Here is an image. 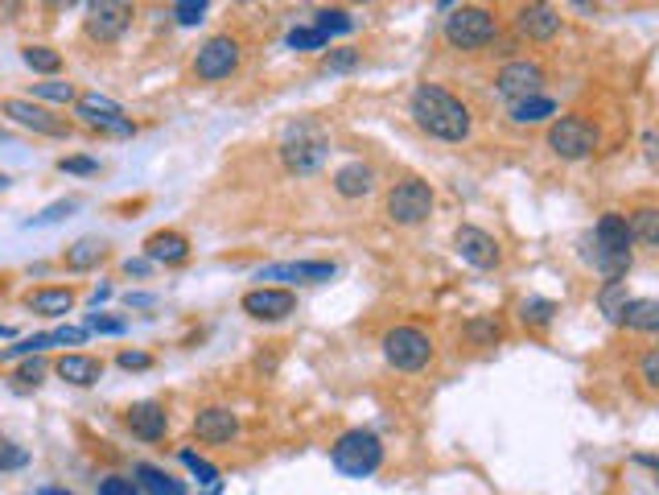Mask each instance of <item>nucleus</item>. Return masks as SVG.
<instances>
[{
	"instance_id": "8",
	"label": "nucleus",
	"mask_w": 659,
	"mask_h": 495,
	"mask_svg": "<svg viewBox=\"0 0 659 495\" xmlns=\"http://www.w3.org/2000/svg\"><path fill=\"white\" fill-rule=\"evenodd\" d=\"M75 116L79 124L95 128V132H108V137H132L136 124L124 116V108L116 99L99 95V91H87V95H75Z\"/></svg>"
},
{
	"instance_id": "12",
	"label": "nucleus",
	"mask_w": 659,
	"mask_h": 495,
	"mask_svg": "<svg viewBox=\"0 0 659 495\" xmlns=\"http://www.w3.org/2000/svg\"><path fill=\"white\" fill-rule=\"evenodd\" d=\"M132 17H136L132 5H120V0H99V5H91V13H87V38L112 46V42H120L128 33Z\"/></svg>"
},
{
	"instance_id": "44",
	"label": "nucleus",
	"mask_w": 659,
	"mask_h": 495,
	"mask_svg": "<svg viewBox=\"0 0 659 495\" xmlns=\"http://www.w3.org/2000/svg\"><path fill=\"white\" fill-rule=\"evenodd\" d=\"M42 376H46V363L38 359V355H29L21 368H17V376L13 380H21V384H42Z\"/></svg>"
},
{
	"instance_id": "14",
	"label": "nucleus",
	"mask_w": 659,
	"mask_h": 495,
	"mask_svg": "<svg viewBox=\"0 0 659 495\" xmlns=\"http://www.w3.org/2000/svg\"><path fill=\"white\" fill-rule=\"evenodd\" d=\"M244 314H252L256 322H281L297 310V297L293 289H276V285H260V289H248L244 293Z\"/></svg>"
},
{
	"instance_id": "7",
	"label": "nucleus",
	"mask_w": 659,
	"mask_h": 495,
	"mask_svg": "<svg viewBox=\"0 0 659 495\" xmlns=\"http://www.w3.org/2000/svg\"><path fill=\"white\" fill-rule=\"evenodd\" d=\"M548 149L565 161H581L598 149V124H589L585 116H557L548 124Z\"/></svg>"
},
{
	"instance_id": "36",
	"label": "nucleus",
	"mask_w": 659,
	"mask_h": 495,
	"mask_svg": "<svg viewBox=\"0 0 659 495\" xmlns=\"http://www.w3.org/2000/svg\"><path fill=\"white\" fill-rule=\"evenodd\" d=\"M79 211V198H62V203H50L42 215H33L25 227H50V223H62L66 215H75Z\"/></svg>"
},
{
	"instance_id": "40",
	"label": "nucleus",
	"mask_w": 659,
	"mask_h": 495,
	"mask_svg": "<svg viewBox=\"0 0 659 495\" xmlns=\"http://www.w3.org/2000/svg\"><path fill=\"white\" fill-rule=\"evenodd\" d=\"M639 380H643L647 392H659V351H647L639 359Z\"/></svg>"
},
{
	"instance_id": "32",
	"label": "nucleus",
	"mask_w": 659,
	"mask_h": 495,
	"mask_svg": "<svg viewBox=\"0 0 659 495\" xmlns=\"http://www.w3.org/2000/svg\"><path fill=\"white\" fill-rule=\"evenodd\" d=\"M552 314H557V302H548V297H528V302H519V322L524 326H548Z\"/></svg>"
},
{
	"instance_id": "10",
	"label": "nucleus",
	"mask_w": 659,
	"mask_h": 495,
	"mask_svg": "<svg viewBox=\"0 0 659 495\" xmlns=\"http://www.w3.org/2000/svg\"><path fill=\"white\" fill-rule=\"evenodd\" d=\"M239 66V42L231 38V33H215V38H206L194 54V75L202 83H219L227 79L231 71Z\"/></svg>"
},
{
	"instance_id": "21",
	"label": "nucleus",
	"mask_w": 659,
	"mask_h": 495,
	"mask_svg": "<svg viewBox=\"0 0 659 495\" xmlns=\"http://www.w3.org/2000/svg\"><path fill=\"white\" fill-rule=\"evenodd\" d=\"M330 182H334V194H342V198H363L375 190V170L367 161H346L334 170Z\"/></svg>"
},
{
	"instance_id": "25",
	"label": "nucleus",
	"mask_w": 659,
	"mask_h": 495,
	"mask_svg": "<svg viewBox=\"0 0 659 495\" xmlns=\"http://www.w3.org/2000/svg\"><path fill=\"white\" fill-rule=\"evenodd\" d=\"M618 326L627 330H639V335H651V330H659V302L655 297H631L627 310H622Z\"/></svg>"
},
{
	"instance_id": "22",
	"label": "nucleus",
	"mask_w": 659,
	"mask_h": 495,
	"mask_svg": "<svg viewBox=\"0 0 659 495\" xmlns=\"http://www.w3.org/2000/svg\"><path fill=\"white\" fill-rule=\"evenodd\" d=\"M190 256V240L182 231H153L145 240V260L149 264H182Z\"/></svg>"
},
{
	"instance_id": "17",
	"label": "nucleus",
	"mask_w": 659,
	"mask_h": 495,
	"mask_svg": "<svg viewBox=\"0 0 659 495\" xmlns=\"http://www.w3.org/2000/svg\"><path fill=\"white\" fill-rule=\"evenodd\" d=\"M338 269L330 260H285V264H268L256 273V281H330Z\"/></svg>"
},
{
	"instance_id": "9",
	"label": "nucleus",
	"mask_w": 659,
	"mask_h": 495,
	"mask_svg": "<svg viewBox=\"0 0 659 495\" xmlns=\"http://www.w3.org/2000/svg\"><path fill=\"white\" fill-rule=\"evenodd\" d=\"M0 112H5L13 124L29 128V132H38V137H54V141H66L71 137V124H66L62 116L38 108L33 99H21V95H9V99H0Z\"/></svg>"
},
{
	"instance_id": "20",
	"label": "nucleus",
	"mask_w": 659,
	"mask_h": 495,
	"mask_svg": "<svg viewBox=\"0 0 659 495\" xmlns=\"http://www.w3.org/2000/svg\"><path fill=\"white\" fill-rule=\"evenodd\" d=\"M631 227H627V215L618 211H606L594 227V252H631Z\"/></svg>"
},
{
	"instance_id": "37",
	"label": "nucleus",
	"mask_w": 659,
	"mask_h": 495,
	"mask_svg": "<svg viewBox=\"0 0 659 495\" xmlns=\"http://www.w3.org/2000/svg\"><path fill=\"white\" fill-rule=\"evenodd\" d=\"M326 42H330V38H326V33H318L314 25H297V29L289 33V46H293V50H326Z\"/></svg>"
},
{
	"instance_id": "51",
	"label": "nucleus",
	"mask_w": 659,
	"mask_h": 495,
	"mask_svg": "<svg viewBox=\"0 0 659 495\" xmlns=\"http://www.w3.org/2000/svg\"><path fill=\"white\" fill-rule=\"evenodd\" d=\"M38 495H71V491H58V487H42Z\"/></svg>"
},
{
	"instance_id": "53",
	"label": "nucleus",
	"mask_w": 659,
	"mask_h": 495,
	"mask_svg": "<svg viewBox=\"0 0 659 495\" xmlns=\"http://www.w3.org/2000/svg\"><path fill=\"white\" fill-rule=\"evenodd\" d=\"M9 182H13L9 174H0V190H9Z\"/></svg>"
},
{
	"instance_id": "54",
	"label": "nucleus",
	"mask_w": 659,
	"mask_h": 495,
	"mask_svg": "<svg viewBox=\"0 0 659 495\" xmlns=\"http://www.w3.org/2000/svg\"><path fill=\"white\" fill-rule=\"evenodd\" d=\"M0 141H9V128L5 124H0Z\"/></svg>"
},
{
	"instance_id": "1",
	"label": "nucleus",
	"mask_w": 659,
	"mask_h": 495,
	"mask_svg": "<svg viewBox=\"0 0 659 495\" xmlns=\"http://www.w3.org/2000/svg\"><path fill=\"white\" fill-rule=\"evenodd\" d=\"M408 116L412 124L429 132L433 141H445V145H462L474 128V116L470 108L454 91H445L437 83H416L412 95H408Z\"/></svg>"
},
{
	"instance_id": "2",
	"label": "nucleus",
	"mask_w": 659,
	"mask_h": 495,
	"mask_svg": "<svg viewBox=\"0 0 659 495\" xmlns=\"http://www.w3.org/2000/svg\"><path fill=\"white\" fill-rule=\"evenodd\" d=\"M441 38L449 50H482V46H491L499 38V21L491 9H482V5H458V9H449L445 25H441Z\"/></svg>"
},
{
	"instance_id": "34",
	"label": "nucleus",
	"mask_w": 659,
	"mask_h": 495,
	"mask_svg": "<svg viewBox=\"0 0 659 495\" xmlns=\"http://www.w3.org/2000/svg\"><path fill=\"white\" fill-rule=\"evenodd\" d=\"M314 29L326 33V38H330V33H351L355 29V17L346 13V9H322L318 21H314Z\"/></svg>"
},
{
	"instance_id": "30",
	"label": "nucleus",
	"mask_w": 659,
	"mask_h": 495,
	"mask_svg": "<svg viewBox=\"0 0 659 495\" xmlns=\"http://www.w3.org/2000/svg\"><path fill=\"white\" fill-rule=\"evenodd\" d=\"M21 62L29 66V71H38V75H58L62 71V54L54 46H25Z\"/></svg>"
},
{
	"instance_id": "6",
	"label": "nucleus",
	"mask_w": 659,
	"mask_h": 495,
	"mask_svg": "<svg viewBox=\"0 0 659 495\" xmlns=\"http://www.w3.org/2000/svg\"><path fill=\"white\" fill-rule=\"evenodd\" d=\"M384 359L396 372H421L433 359V339L421 326H392L384 335Z\"/></svg>"
},
{
	"instance_id": "33",
	"label": "nucleus",
	"mask_w": 659,
	"mask_h": 495,
	"mask_svg": "<svg viewBox=\"0 0 659 495\" xmlns=\"http://www.w3.org/2000/svg\"><path fill=\"white\" fill-rule=\"evenodd\" d=\"M29 95H33V99H50V104H75V87H71V83H62V79L33 83Z\"/></svg>"
},
{
	"instance_id": "42",
	"label": "nucleus",
	"mask_w": 659,
	"mask_h": 495,
	"mask_svg": "<svg viewBox=\"0 0 659 495\" xmlns=\"http://www.w3.org/2000/svg\"><path fill=\"white\" fill-rule=\"evenodd\" d=\"M50 343L54 347H79V343H87V330L83 326H58V330H50Z\"/></svg>"
},
{
	"instance_id": "31",
	"label": "nucleus",
	"mask_w": 659,
	"mask_h": 495,
	"mask_svg": "<svg viewBox=\"0 0 659 495\" xmlns=\"http://www.w3.org/2000/svg\"><path fill=\"white\" fill-rule=\"evenodd\" d=\"M466 339L474 343V347H495L499 339H503V326L487 314V318H470L466 322Z\"/></svg>"
},
{
	"instance_id": "45",
	"label": "nucleus",
	"mask_w": 659,
	"mask_h": 495,
	"mask_svg": "<svg viewBox=\"0 0 659 495\" xmlns=\"http://www.w3.org/2000/svg\"><path fill=\"white\" fill-rule=\"evenodd\" d=\"M58 170L62 174H99V161L95 157H62Z\"/></svg>"
},
{
	"instance_id": "11",
	"label": "nucleus",
	"mask_w": 659,
	"mask_h": 495,
	"mask_svg": "<svg viewBox=\"0 0 659 495\" xmlns=\"http://www.w3.org/2000/svg\"><path fill=\"white\" fill-rule=\"evenodd\" d=\"M540 87H544V66L532 62V58H511V62L499 66V75H495V91L503 99H511V104L515 99L540 95Z\"/></svg>"
},
{
	"instance_id": "49",
	"label": "nucleus",
	"mask_w": 659,
	"mask_h": 495,
	"mask_svg": "<svg viewBox=\"0 0 659 495\" xmlns=\"http://www.w3.org/2000/svg\"><path fill=\"white\" fill-rule=\"evenodd\" d=\"M124 302H128V306H136V310H145V306H153V302H157V297H153V293H128Z\"/></svg>"
},
{
	"instance_id": "43",
	"label": "nucleus",
	"mask_w": 659,
	"mask_h": 495,
	"mask_svg": "<svg viewBox=\"0 0 659 495\" xmlns=\"http://www.w3.org/2000/svg\"><path fill=\"white\" fill-rule=\"evenodd\" d=\"M173 17H178V25H198L206 17V5L202 0H182V5H173Z\"/></svg>"
},
{
	"instance_id": "5",
	"label": "nucleus",
	"mask_w": 659,
	"mask_h": 495,
	"mask_svg": "<svg viewBox=\"0 0 659 495\" xmlns=\"http://www.w3.org/2000/svg\"><path fill=\"white\" fill-rule=\"evenodd\" d=\"M433 186L421 182V178H400L388 186L384 194V215L396 223V227H416V223H425L433 215Z\"/></svg>"
},
{
	"instance_id": "15",
	"label": "nucleus",
	"mask_w": 659,
	"mask_h": 495,
	"mask_svg": "<svg viewBox=\"0 0 659 495\" xmlns=\"http://www.w3.org/2000/svg\"><path fill=\"white\" fill-rule=\"evenodd\" d=\"M124 425L132 429V438L141 442H161L165 429H169V413L161 401H136L124 409Z\"/></svg>"
},
{
	"instance_id": "35",
	"label": "nucleus",
	"mask_w": 659,
	"mask_h": 495,
	"mask_svg": "<svg viewBox=\"0 0 659 495\" xmlns=\"http://www.w3.org/2000/svg\"><path fill=\"white\" fill-rule=\"evenodd\" d=\"M178 458H182V467H186L198 483H211V487H219V467H211V462L198 458L194 450H178Z\"/></svg>"
},
{
	"instance_id": "39",
	"label": "nucleus",
	"mask_w": 659,
	"mask_h": 495,
	"mask_svg": "<svg viewBox=\"0 0 659 495\" xmlns=\"http://www.w3.org/2000/svg\"><path fill=\"white\" fill-rule=\"evenodd\" d=\"M124 318H108V314H87V322H83V330L87 335H124Z\"/></svg>"
},
{
	"instance_id": "28",
	"label": "nucleus",
	"mask_w": 659,
	"mask_h": 495,
	"mask_svg": "<svg viewBox=\"0 0 659 495\" xmlns=\"http://www.w3.org/2000/svg\"><path fill=\"white\" fill-rule=\"evenodd\" d=\"M631 240H639L643 248H659V211L655 207H639L635 215H627Z\"/></svg>"
},
{
	"instance_id": "13",
	"label": "nucleus",
	"mask_w": 659,
	"mask_h": 495,
	"mask_svg": "<svg viewBox=\"0 0 659 495\" xmlns=\"http://www.w3.org/2000/svg\"><path fill=\"white\" fill-rule=\"evenodd\" d=\"M454 248H458V256H462L466 264H474V269H499V264H503L499 240L491 236V231L474 227V223H462V227L454 231Z\"/></svg>"
},
{
	"instance_id": "27",
	"label": "nucleus",
	"mask_w": 659,
	"mask_h": 495,
	"mask_svg": "<svg viewBox=\"0 0 659 495\" xmlns=\"http://www.w3.org/2000/svg\"><path fill=\"white\" fill-rule=\"evenodd\" d=\"M132 475L141 479V487H145L149 495H186L182 479H173L169 471L153 467V462H136V467H132Z\"/></svg>"
},
{
	"instance_id": "38",
	"label": "nucleus",
	"mask_w": 659,
	"mask_h": 495,
	"mask_svg": "<svg viewBox=\"0 0 659 495\" xmlns=\"http://www.w3.org/2000/svg\"><path fill=\"white\" fill-rule=\"evenodd\" d=\"M25 467H29V450L0 438V471H25Z\"/></svg>"
},
{
	"instance_id": "26",
	"label": "nucleus",
	"mask_w": 659,
	"mask_h": 495,
	"mask_svg": "<svg viewBox=\"0 0 659 495\" xmlns=\"http://www.w3.org/2000/svg\"><path fill=\"white\" fill-rule=\"evenodd\" d=\"M511 124H544L548 116H557V99H548V95H528V99H515V104L507 108Z\"/></svg>"
},
{
	"instance_id": "24",
	"label": "nucleus",
	"mask_w": 659,
	"mask_h": 495,
	"mask_svg": "<svg viewBox=\"0 0 659 495\" xmlns=\"http://www.w3.org/2000/svg\"><path fill=\"white\" fill-rule=\"evenodd\" d=\"M29 310L42 314V318H62L75 310V293L62 289V285H46V289H33L29 293Z\"/></svg>"
},
{
	"instance_id": "46",
	"label": "nucleus",
	"mask_w": 659,
	"mask_h": 495,
	"mask_svg": "<svg viewBox=\"0 0 659 495\" xmlns=\"http://www.w3.org/2000/svg\"><path fill=\"white\" fill-rule=\"evenodd\" d=\"M99 495H141L132 487V479L124 475H108V479H99Z\"/></svg>"
},
{
	"instance_id": "41",
	"label": "nucleus",
	"mask_w": 659,
	"mask_h": 495,
	"mask_svg": "<svg viewBox=\"0 0 659 495\" xmlns=\"http://www.w3.org/2000/svg\"><path fill=\"white\" fill-rule=\"evenodd\" d=\"M359 66V50H326V71H355Z\"/></svg>"
},
{
	"instance_id": "47",
	"label": "nucleus",
	"mask_w": 659,
	"mask_h": 495,
	"mask_svg": "<svg viewBox=\"0 0 659 495\" xmlns=\"http://www.w3.org/2000/svg\"><path fill=\"white\" fill-rule=\"evenodd\" d=\"M116 363H120L124 372H145V368H149L153 359H149L145 351H120V359H116Z\"/></svg>"
},
{
	"instance_id": "4",
	"label": "nucleus",
	"mask_w": 659,
	"mask_h": 495,
	"mask_svg": "<svg viewBox=\"0 0 659 495\" xmlns=\"http://www.w3.org/2000/svg\"><path fill=\"white\" fill-rule=\"evenodd\" d=\"M326 157H330V137H326V132H322L318 124L301 120V124H293V128L285 132V141H281V161H285V170H289V174H297V178L318 174L322 165H326Z\"/></svg>"
},
{
	"instance_id": "3",
	"label": "nucleus",
	"mask_w": 659,
	"mask_h": 495,
	"mask_svg": "<svg viewBox=\"0 0 659 495\" xmlns=\"http://www.w3.org/2000/svg\"><path fill=\"white\" fill-rule=\"evenodd\" d=\"M330 462L346 479H367L384 467V442H379L371 429H346V434L330 446Z\"/></svg>"
},
{
	"instance_id": "48",
	"label": "nucleus",
	"mask_w": 659,
	"mask_h": 495,
	"mask_svg": "<svg viewBox=\"0 0 659 495\" xmlns=\"http://www.w3.org/2000/svg\"><path fill=\"white\" fill-rule=\"evenodd\" d=\"M149 269H153V264H149L145 256H141V260H124V273H128V277H145Z\"/></svg>"
},
{
	"instance_id": "29",
	"label": "nucleus",
	"mask_w": 659,
	"mask_h": 495,
	"mask_svg": "<svg viewBox=\"0 0 659 495\" xmlns=\"http://www.w3.org/2000/svg\"><path fill=\"white\" fill-rule=\"evenodd\" d=\"M627 302H631L627 281H602V289H598V310H602L610 322H618V318H622Z\"/></svg>"
},
{
	"instance_id": "19",
	"label": "nucleus",
	"mask_w": 659,
	"mask_h": 495,
	"mask_svg": "<svg viewBox=\"0 0 659 495\" xmlns=\"http://www.w3.org/2000/svg\"><path fill=\"white\" fill-rule=\"evenodd\" d=\"M54 372H58V380L75 384V388H91V384H99V376H103V359L83 355V351H71V355L54 359Z\"/></svg>"
},
{
	"instance_id": "52",
	"label": "nucleus",
	"mask_w": 659,
	"mask_h": 495,
	"mask_svg": "<svg viewBox=\"0 0 659 495\" xmlns=\"http://www.w3.org/2000/svg\"><path fill=\"white\" fill-rule=\"evenodd\" d=\"M13 335V326H5V322H0V339H9Z\"/></svg>"
},
{
	"instance_id": "16",
	"label": "nucleus",
	"mask_w": 659,
	"mask_h": 495,
	"mask_svg": "<svg viewBox=\"0 0 659 495\" xmlns=\"http://www.w3.org/2000/svg\"><path fill=\"white\" fill-rule=\"evenodd\" d=\"M194 434L206 446H223V442H231L239 434V417L231 409H223V405H206V409L194 413Z\"/></svg>"
},
{
	"instance_id": "50",
	"label": "nucleus",
	"mask_w": 659,
	"mask_h": 495,
	"mask_svg": "<svg viewBox=\"0 0 659 495\" xmlns=\"http://www.w3.org/2000/svg\"><path fill=\"white\" fill-rule=\"evenodd\" d=\"M108 297H112V285H99V289H95V293H91V302H95V306H99V302H108Z\"/></svg>"
},
{
	"instance_id": "18",
	"label": "nucleus",
	"mask_w": 659,
	"mask_h": 495,
	"mask_svg": "<svg viewBox=\"0 0 659 495\" xmlns=\"http://www.w3.org/2000/svg\"><path fill=\"white\" fill-rule=\"evenodd\" d=\"M515 29L524 33V38H532V42H548V38H557L561 13L552 5H524V9H519V17H515Z\"/></svg>"
},
{
	"instance_id": "23",
	"label": "nucleus",
	"mask_w": 659,
	"mask_h": 495,
	"mask_svg": "<svg viewBox=\"0 0 659 495\" xmlns=\"http://www.w3.org/2000/svg\"><path fill=\"white\" fill-rule=\"evenodd\" d=\"M103 256H108V240L83 236V240H75L71 248L62 252V264H66L71 273H87V269H95V264H103Z\"/></svg>"
}]
</instances>
